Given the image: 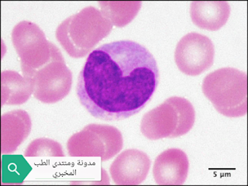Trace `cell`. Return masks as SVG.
<instances>
[{
  "instance_id": "10",
  "label": "cell",
  "mask_w": 248,
  "mask_h": 186,
  "mask_svg": "<svg viewBox=\"0 0 248 186\" xmlns=\"http://www.w3.org/2000/svg\"><path fill=\"white\" fill-rule=\"evenodd\" d=\"M189 161L184 151L171 148L163 151L155 160L153 175L155 182L161 186H180L188 177Z\"/></svg>"
},
{
  "instance_id": "2",
  "label": "cell",
  "mask_w": 248,
  "mask_h": 186,
  "mask_svg": "<svg viewBox=\"0 0 248 186\" xmlns=\"http://www.w3.org/2000/svg\"><path fill=\"white\" fill-rule=\"evenodd\" d=\"M112 27L100 10L87 6L58 26L56 38L69 56L84 58L110 33Z\"/></svg>"
},
{
  "instance_id": "11",
  "label": "cell",
  "mask_w": 248,
  "mask_h": 186,
  "mask_svg": "<svg viewBox=\"0 0 248 186\" xmlns=\"http://www.w3.org/2000/svg\"><path fill=\"white\" fill-rule=\"evenodd\" d=\"M32 128L31 116L22 109L10 111L1 117V152L10 155L29 136Z\"/></svg>"
},
{
  "instance_id": "9",
  "label": "cell",
  "mask_w": 248,
  "mask_h": 186,
  "mask_svg": "<svg viewBox=\"0 0 248 186\" xmlns=\"http://www.w3.org/2000/svg\"><path fill=\"white\" fill-rule=\"evenodd\" d=\"M151 161L147 154L137 149H128L116 157L109 171L115 184L137 186L145 180Z\"/></svg>"
},
{
  "instance_id": "4",
  "label": "cell",
  "mask_w": 248,
  "mask_h": 186,
  "mask_svg": "<svg viewBox=\"0 0 248 186\" xmlns=\"http://www.w3.org/2000/svg\"><path fill=\"white\" fill-rule=\"evenodd\" d=\"M195 120V108L188 99L170 97L143 116L140 131L151 140L178 138L191 130Z\"/></svg>"
},
{
  "instance_id": "13",
  "label": "cell",
  "mask_w": 248,
  "mask_h": 186,
  "mask_svg": "<svg viewBox=\"0 0 248 186\" xmlns=\"http://www.w3.org/2000/svg\"><path fill=\"white\" fill-rule=\"evenodd\" d=\"M2 106L22 105L33 94V81L15 71H4L1 74Z\"/></svg>"
},
{
  "instance_id": "14",
  "label": "cell",
  "mask_w": 248,
  "mask_h": 186,
  "mask_svg": "<svg viewBox=\"0 0 248 186\" xmlns=\"http://www.w3.org/2000/svg\"><path fill=\"white\" fill-rule=\"evenodd\" d=\"M98 3L105 17L116 27L128 25L138 15L142 5L140 1H102Z\"/></svg>"
},
{
  "instance_id": "6",
  "label": "cell",
  "mask_w": 248,
  "mask_h": 186,
  "mask_svg": "<svg viewBox=\"0 0 248 186\" xmlns=\"http://www.w3.org/2000/svg\"><path fill=\"white\" fill-rule=\"evenodd\" d=\"M123 146L122 134L117 128L93 124L73 134L67 149L71 157H99L105 161L118 155Z\"/></svg>"
},
{
  "instance_id": "7",
  "label": "cell",
  "mask_w": 248,
  "mask_h": 186,
  "mask_svg": "<svg viewBox=\"0 0 248 186\" xmlns=\"http://www.w3.org/2000/svg\"><path fill=\"white\" fill-rule=\"evenodd\" d=\"M33 85V96L41 103H56L69 94L72 73L59 48L51 60L30 77Z\"/></svg>"
},
{
  "instance_id": "1",
  "label": "cell",
  "mask_w": 248,
  "mask_h": 186,
  "mask_svg": "<svg viewBox=\"0 0 248 186\" xmlns=\"http://www.w3.org/2000/svg\"><path fill=\"white\" fill-rule=\"evenodd\" d=\"M158 82V66L149 50L134 41H114L89 54L76 93L93 117L119 121L143 109Z\"/></svg>"
},
{
  "instance_id": "5",
  "label": "cell",
  "mask_w": 248,
  "mask_h": 186,
  "mask_svg": "<svg viewBox=\"0 0 248 186\" xmlns=\"http://www.w3.org/2000/svg\"><path fill=\"white\" fill-rule=\"evenodd\" d=\"M12 42L20 59L23 76L27 78L47 64L58 49L37 24L27 20L14 27Z\"/></svg>"
},
{
  "instance_id": "12",
  "label": "cell",
  "mask_w": 248,
  "mask_h": 186,
  "mask_svg": "<svg viewBox=\"0 0 248 186\" xmlns=\"http://www.w3.org/2000/svg\"><path fill=\"white\" fill-rule=\"evenodd\" d=\"M231 6L227 1H194L190 5L192 23L201 29L217 31L227 23Z\"/></svg>"
},
{
  "instance_id": "8",
  "label": "cell",
  "mask_w": 248,
  "mask_h": 186,
  "mask_svg": "<svg viewBox=\"0 0 248 186\" xmlns=\"http://www.w3.org/2000/svg\"><path fill=\"white\" fill-rule=\"evenodd\" d=\"M214 56L215 48L209 37L200 33H189L178 43L174 61L182 73L197 76L211 68Z\"/></svg>"
},
{
  "instance_id": "15",
  "label": "cell",
  "mask_w": 248,
  "mask_h": 186,
  "mask_svg": "<svg viewBox=\"0 0 248 186\" xmlns=\"http://www.w3.org/2000/svg\"><path fill=\"white\" fill-rule=\"evenodd\" d=\"M25 157H64L62 146L58 142L48 138L34 140L27 147Z\"/></svg>"
},
{
  "instance_id": "3",
  "label": "cell",
  "mask_w": 248,
  "mask_h": 186,
  "mask_svg": "<svg viewBox=\"0 0 248 186\" xmlns=\"http://www.w3.org/2000/svg\"><path fill=\"white\" fill-rule=\"evenodd\" d=\"M205 96L223 116L236 118L248 112V77L245 72L223 68L209 74L202 81Z\"/></svg>"
}]
</instances>
